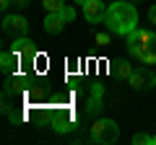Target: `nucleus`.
<instances>
[{"instance_id": "1", "label": "nucleus", "mask_w": 156, "mask_h": 145, "mask_svg": "<svg viewBox=\"0 0 156 145\" xmlns=\"http://www.w3.org/2000/svg\"><path fill=\"white\" fill-rule=\"evenodd\" d=\"M104 23L112 34H122L128 36L133 29H138V11H135L133 3H125V0H115L104 13Z\"/></svg>"}, {"instance_id": "2", "label": "nucleus", "mask_w": 156, "mask_h": 145, "mask_svg": "<svg viewBox=\"0 0 156 145\" xmlns=\"http://www.w3.org/2000/svg\"><path fill=\"white\" fill-rule=\"evenodd\" d=\"M91 140L99 145H112L120 140V127L115 119H96L91 127Z\"/></svg>"}, {"instance_id": "3", "label": "nucleus", "mask_w": 156, "mask_h": 145, "mask_svg": "<svg viewBox=\"0 0 156 145\" xmlns=\"http://www.w3.org/2000/svg\"><path fill=\"white\" fill-rule=\"evenodd\" d=\"M73 18H76V11H73L70 5H65L62 11L47 13V18H44V31H47V34H60L62 29H65V23H70Z\"/></svg>"}, {"instance_id": "4", "label": "nucleus", "mask_w": 156, "mask_h": 145, "mask_svg": "<svg viewBox=\"0 0 156 145\" xmlns=\"http://www.w3.org/2000/svg\"><path fill=\"white\" fill-rule=\"evenodd\" d=\"M154 36H156L154 29H133V31L128 34V52L133 57H140V52L146 49V44H148Z\"/></svg>"}, {"instance_id": "5", "label": "nucleus", "mask_w": 156, "mask_h": 145, "mask_svg": "<svg viewBox=\"0 0 156 145\" xmlns=\"http://www.w3.org/2000/svg\"><path fill=\"white\" fill-rule=\"evenodd\" d=\"M133 88H143V91H148V88H154L156 86V72L151 70V67H138V70H133V75H130V80H128Z\"/></svg>"}, {"instance_id": "6", "label": "nucleus", "mask_w": 156, "mask_h": 145, "mask_svg": "<svg viewBox=\"0 0 156 145\" xmlns=\"http://www.w3.org/2000/svg\"><path fill=\"white\" fill-rule=\"evenodd\" d=\"M11 52L18 57V62H31L34 57H37V49H34V42L26 39V36H16V42H13Z\"/></svg>"}, {"instance_id": "7", "label": "nucleus", "mask_w": 156, "mask_h": 145, "mask_svg": "<svg viewBox=\"0 0 156 145\" xmlns=\"http://www.w3.org/2000/svg\"><path fill=\"white\" fill-rule=\"evenodd\" d=\"M81 8H83V18H86L89 23H104L107 8H104V3H101V0H86Z\"/></svg>"}, {"instance_id": "8", "label": "nucleus", "mask_w": 156, "mask_h": 145, "mask_svg": "<svg viewBox=\"0 0 156 145\" xmlns=\"http://www.w3.org/2000/svg\"><path fill=\"white\" fill-rule=\"evenodd\" d=\"M52 130H55V132H68V130H73L76 127V117H73V112H68V109H60V112L55 114V117H52Z\"/></svg>"}, {"instance_id": "9", "label": "nucleus", "mask_w": 156, "mask_h": 145, "mask_svg": "<svg viewBox=\"0 0 156 145\" xmlns=\"http://www.w3.org/2000/svg\"><path fill=\"white\" fill-rule=\"evenodd\" d=\"M3 26H5V31L16 34V36H26V31H29V21L23 16H5Z\"/></svg>"}, {"instance_id": "10", "label": "nucleus", "mask_w": 156, "mask_h": 145, "mask_svg": "<svg viewBox=\"0 0 156 145\" xmlns=\"http://www.w3.org/2000/svg\"><path fill=\"white\" fill-rule=\"evenodd\" d=\"M112 72H115V78H120V80H130V75H133V65H130L128 60H120V62H115Z\"/></svg>"}, {"instance_id": "11", "label": "nucleus", "mask_w": 156, "mask_h": 145, "mask_svg": "<svg viewBox=\"0 0 156 145\" xmlns=\"http://www.w3.org/2000/svg\"><path fill=\"white\" fill-rule=\"evenodd\" d=\"M138 60L143 62V65H154V62H156V36L148 42V44H146V49L140 52V57H138Z\"/></svg>"}, {"instance_id": "12", "label": "nucleus", "mask_w": 156, "mask_h": 145, "mask_svg": "<svg viewBox=\"0 0 156 145\" xmlns=\"http://www.w3.org/2000/svg\"><path fill=\"white\" fill-rule=\"evenodd\" d=\"M0 67L5 72H13L18 67V57L13 55V52H3V55H0Z\"/></svg>"}, {"instance_id": "13", "label": "nucleus", "mask_w": 156, "mask_h": 145, "mask_svg": "<svg viewBox=\"0 0 156 145\" xmlns=\"http://www.w3.org/2000/svg\"><path fill=\"white\" fill-rule=\"evenodd\" d=\"M86 112L91 114V117H96V114L101 112V96H89V101H86Z\"/></svg>"}, {"instance_id": "14", "label": "nucleus", "mask_w": 156, "mask_h": 145, "mask_svg": "<svg viewBox=\"0 0 156 145\" xmlns=\"http://www.w3.org/2000/svg\"><path fill=\"white\" fill-rule=\"evenodd\" d=\"M42 5L47 8V13H55V11L65 8V0H42Z\"/></svg>"}, {"instance_id": "15", "label": "nucleus", "mask_w": 156, "mask_h": 145, "mask_svg": "<svg viewBox=\"0 0 156 145\" xmlns=\"http://www.w3.org/2000/svg\"><path fill=\"white\" fill-rule=\"evenodd\" d=\"M133 143L135 145H154V143H151V137H148V135H143V132L133 135Z\"/></svg>"}, {"instance_id": "16", "label": "nucleus", "mask_w": 156, "mask_h": 145, "mask_svg": "<svg viewBox=\"0 0 156 145\" xmlns=\"http://www.w3.org/2000/svg\"><path fill=\"white\" fill-rule=\"evenodd\" d=\"M96 44L99 47H109V34H96Z\"/></svg>"}, {"instance_id": "17", "label": "nucleus", "mask_w": 156, "mask_h": 145, "mask_svg": "<svg viewBox=\"0 0 156 145\" xmlns=\"http://www.w3.org/2000/svg\"><path fill=\"white\" fill-rule=\"evenodd\" d=\"M148 21L156 26V5H151V8H148Z\"/></svg>"}, {"instance_id": "18", "label": "nucleus", "mask_w": 156, "mask_h": 145, "mask_svg": "<svg viewBox=\"0 0 156 145\" xmlns=\"http://www.w3.org/2000/svg\"><path fill=\"white\" fill-rule=\"evenodd\" d=\"M91 93H94V96H104V88H101V83H96L94 88H91Z\"/></svg>"}, {"instance_id": "19", "label": "nucleus", "mask_w": 156, "mask_h": 145, "mask_svg": "<svg viewBox=\"0 0 156 145\" xmlns=\"http://www.w3.org/2000/svg\"><path fill=\"white\" fill-rule=\"evenodd\" d=\"M11 3H16V5H18V8H26V5H29V3H31V0H11Z\"/></svg>"}, {"instance_id": "20", "label": "nucleus", "mask_w": 156, "mask_h": 145, "mask_svg": "<svg viewBox=\"0 0 156 145\" xmlns=\"http://www.w3.org/2000/svg\"><path fill=\"white\" fill-rule=\"evenodd\" d=\"M151 143H154V145H156V135H154V137H151Z\"/></svg>"}, {"instance_id": "21", "label": "nucleus", "mask_w": 156, "mask_h": 145, "mask_svg": "<svg viewBox=\"0 0 156 145\" xmlns=\"http://www.w3.org/2000/svg\"><path fill=\"white\" fill-rule=\"evenodd\" d=\"M76 3H81V5H83V3H86V0H76Z\"/></svg>"}]
</instances>
